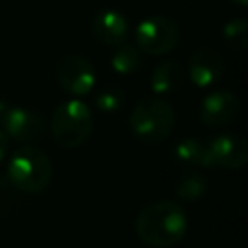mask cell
Listing matches in <instances>:
<instances>
[{"mask_svg":"<svg viewBox=\"0 0 248 248\" xmlns=\"http://www.w3.org/2000/svg\"><path fill=\"white\" fill-rule=\"evenodd\" d=\"M93 132V114L79 99L60 103L50 114V134L62 147L74 149L83 145Z\"/></svg>","mask_w":248,"mask_h":248,"instance_id":"4","label":"cell"},{"mask_svg":"<svg viewBox=\"0 0 248 248\" xmlns=\"http://www.w3.org/2000/svg\"><path fill=\"white\" fill-rule=\"evenodd\" d=\"M188 78L196 87H211L215 85L225 72L223 58L217 50L200 46L188 58Z\"/></svg>","mask_w":248,"mask_h":248,"instance_id":"10","label":"cell"},{"mask_svg":"<svg viewBox=\"0 0 248 248\" xmlns=\"http://www.w3.org/2000/svg\"><path fill=\"white\" fill-rule=\"evenodd\" d=\"M138 238L153 248H170L178 244L188 231L186 211L170 200L151 202L136 215Z\"/></svg>","mask_w":248,"mask_h":248,"instance_id":"1","label":"cell"},{"mask_svg":"<svg viewBox=\"0 0 248 248\" xmlns=\"http://www.w3.org/2000/svg\"><path fill=\"white\" fill-rule=\"evenodd\" d=\"M91 33L105 46H118L128 41V19L118 10H101L91 21Z\"/></svg>","mask_w":248,"mask_h":248,"instance_id":"11","label":"cell"},{"mask_svg":"<svg viewBox=\"0 0 248 248\" xmlns=\"http://www.w3.org/2000/svg\"><path fill=\"white\" fill-rule=\"evenodd\" d=\"M8 178L23 194H39L52 180V161L35 145H21L8 163Z\"/></svg>","mask_w":248,"mask_h":248,"instance_id":"3","label":"cell"},{"mask_svg":"<svg viewBox=\"0 0 248 248\" xmlns=\"http://www.w3.org/2000/svg\"><path fill=\"white\" fill-rule=\"evenodd\" d=\"M186 79V70L178 60H163L159 62L149 78V87L155 95H169L182 87Z\"/></svg>","mask_w":248,"mask_h":248,"instance_id":"12","label":"cell"},{"mask_svg":"<svg viewBox=\"0 0 248 248\" xmlns=\"http://www.w3.org/2000/svg\"><path fill=\"white\" fill-rule=\"evenodd\" d=\"M6 110H8V103L4 99H0V120H2V116H4Z\"/></svg>","mask_w":248,"mask_h":248,"instance_id":"19","label":"cell"},{"mask_svg":"<svg viewBox=\"0 0 248 248\" xmlns=\"http://www.w3.org/2000/svg\"><path fill=\"white\" fill-rule=\"evenodd\" d=\"M126 103L124 91L118 85H107L95 95V107L101 112H118Z\"/></svg>","mask_w":248,"mask_h":248,"instance_id":"17","label":"cell"},{"mask_svg":"<svg viewBox=\"0 0 248 248\" xmlns=\"http://www.w3.org/2000/svg\"><path fill=\"white\" fill-rule=\"evenodd\" d=\"M56 79L62 91H66L72 97H85L93 91L95 81H97V74L93 64L79 54H70L64 56L58 62L56 68Z\"/></svg>","mask_w":248,"mask_h":248,"instance_id":"6","label":"cell"},{"mask_svg":"<svg viewBox=\"0 0 248 248\" xmlns=\"http://www.w3.org/2000/svg\"><path fill=\"white\" fill-rule=\"evenodd\" d=\"M128 124L136 140H140L141 143L155 145L165 141L172 134L176 114L169 101L161 99L159 95H149L134 107Z\"/></svg>","mask_w":248,"mask_h":248,"instance_id":"2","label":"cell"},{"mask_svg":"<svg viewBox=\"0 0 248 248\" xmlns=\"http://www.w3.org/2000/svg\"><path fill=\"white\" fill-rule=\"evenodd\" d=\"M172 155L178 163L188 165V167H203V169H211V161H209V151H207V143H203L198 138H182L174 143Z\"/></svg>","mask_w":248,"mask_h":248,"instance_id":"13","label":"cell"},{"mask_svg":"<svg viewBox=\"0 0 248 248\" xmlns=\"http://www.w3.org/2000/svg\"><path fill=\"white\" fill-rule=\"evenodd\" d=\"M134 37L140 52L161 56L176 48L180 41V27L167 16H149L138 23Z\"/></svg>","mask_w":248,"mask_h":248,"instance_id":"5","label":"cell"},{"mask_svg":"<svg viewBox=\"0 0 248 248\" xmlns=\"http://www.w3.org/2000/svg\"><path fill=\"white\" fill-rule=\"evenodd\" d=\"M205 192H207V180L202 172L196 170H188L180 174L174 182V194L182 202H198L200 198L205 196Z\"/></svg>","mask_w":248,"mask_h":248,"instance_id":"15","label":"cell"},{"mask_svg":"<svg viewBox=\"0 0 248 248\" xmlns=\"http://www.w3.org/2000/svg\"><path fill=\"white\" fill-rule=\"evenodd\" d=\"M240 101L229 89L209 91L200 103V120L207 128H223L238 114Z\"/></svg>","mask_w":248,"mask_h":248,"instance_id":"9","label":"cell"},{"mask_svg":"<svg viewBox=\"0 0 248 248\" xmlns=\"http://www.w3.org/2000/svg\"><path fill=\"white\" fill-rule=\"evenodd\" d=\"M0 124L10 140H16L23 145H33L35 141H39L46 130L45 120L37 112L23 107H8Z\"/></svg>","mask_w":248,"mask_h":248,"instance_id":"8","label":"cell"},{"mask_svg":"<svg viewBox=\"0 0 248 248\" xmlns=\"http://www.w3.org/2000/svg\"><path fill=\"white\" fill-rule=\"evenodd\" d=\"M223 41L234 52H244L248 46V21L234 17L223 25Z\"/></svg>","mask_w":248,"mask_h":248,"instance_id":"16","label":"cell"},{"mask_svg":"<svg viewBox=\"0 0 248 248\" xmlns=\"http://www.w3.org/2000/svg\"><path fill=\"white\" fill-rule=\"evenodd\" d=\"M8 149H10V138H8L6 132L0 128V163H2L4 157L8 155Z\"/></svg>","mask_w":248,"mask_h":248,"instance_id":"18","label":"cell"},{"mask_svg":"<svg viewBox=\"0 0 248 248\" xmlns=\"http://www.w3.org/2000/svg\"><path fill=\"white\" fill-rule=\"evenodd\" d=\"M141 52L136 45L122 43L118 46H112L110 50V68L120 76L136 74L141 68Z\"/></svg>","mask_w":248,"mask_h":248,"instance_id":"14","label":"cell"},{"mask_svg":"<svg viewBox=\"0 0 248 248\" xmlns=\"http://www.w3.org/2000/svg\"><path fill=\"white\" fill-rule=\"evenodd\" d=\"M231 4H236V6H240V8H246L248 6V0H229Z\"/></svg>","mask_w":248,"mask_h":248,"instance_id":"20","label":"cell"},{"mask_svg":"<svg viewBox=\"0 0 248 248\" xmlns=\"http://www.w3.org/2000/svg\"><path fill=\"white\" fill-rule=\"evenodd\" d=\"M211 169L238 170L248 163V143L242 134H219L207 141Z\"/></svg>","mask_w":248,"mask_h":248,"instance_id":"7","label":"cell"}]
</instances>
